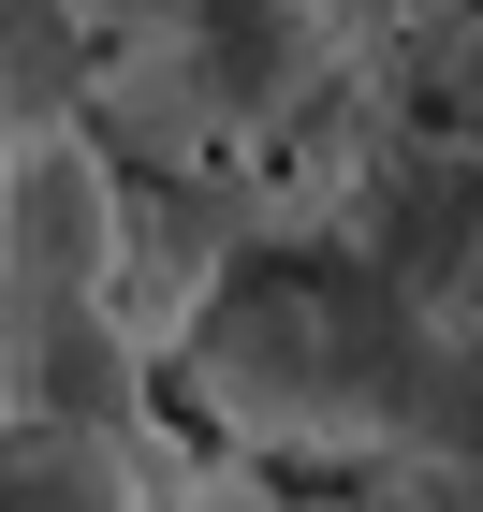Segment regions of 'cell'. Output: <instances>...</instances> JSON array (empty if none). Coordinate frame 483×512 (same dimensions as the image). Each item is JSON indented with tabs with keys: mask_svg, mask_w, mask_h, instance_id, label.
Instances as JSON below:
<instances>
[{
	"mask_svg": "<svg viewBox=\"0 0 483 512\" xmlns=\"http://www.w3.org/2000/svg\"><path fill=\"white\" fill-rule=\"evenodd\" d=\"M147 161L103 118L0 132V410L147 425Z\"/></svg>",
	"mask_w": 483,
	"mask_h": 512,
	"instance_id": "obj_1",
	"label": "cell"
},
{
	"mask_svg": "<svg viewBox=\"0 0 483 512\" xmlns=\"http://www.w3.org/2000/svg\"><path fill=\"white\" fill-rule=\"evenodd\" d=\"M366 44H381L366 0H74L88 118L132 161H176V176L279 147Z\"/></svg>",
	"mask_w": 483,
	"mask_h": 512,
	"instance_id": "obj_2",
	"label": "cell"
},
{
	"mask_svg": "<svg viewBox=\"0 0 483 512\" xmlns=\"http://www.w3.org/2000/svg\"><path fill=\"white\" fill-rule=\"evenodd\" d=\"M0 512H191L147 425H88V410H0Z\"/></svg>",
	"mask_w": 483,
	"mask_h": 512,
	"instance_id": "obj_3",
	"label": "cell"
},
{
	"mask_svg": "<svg viewBox=\"0 0 483 512\" xmlns=\"http://www.w3.org/2000/svg\"><path fill=\"white\" fill-rule=\"evenodd\" d=\"M454 0H366V30H440Z\"/></svg>",
	"mask_w": 483,
	"mask_h": 512,
	"instance_id": "obj_4",
	"label": "cell"
},
{
	"mask_svg": "<svg viewBox=\"0 0 483 512\" xmlns=\"http://www.w3.org/2000/svg\"><path fill=\"white\" fill-rule=\"evenodd\" d=\"M205 512H308V498H264V483H205Z\"/></svg>",
	"mask_w": 483,
	"mask_h": 512,
	"instance_id": "obj_5",
	"label": "cell"
},
{
	"mask_svg": "<svg viewBox=\"0 0 483 512\" xmlns=\"http://www.w3.org/2000/svg\"><path fill=\"white\" fill-rule=\"evenodd\" d=\"M469 191H483V147H469Z\"/></svg>",
	"mask_w": 483,
	"mask_h": 512,
	"instance_id": "obj_6",
	"label": "cell"
}]
</instances>
